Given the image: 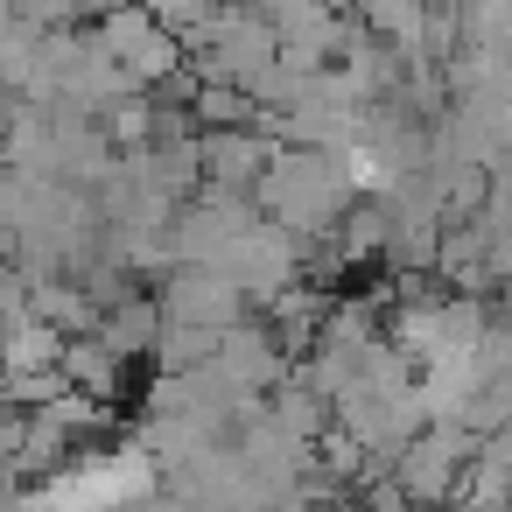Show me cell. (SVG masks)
<instances>
[{
    "label": "cell",
    "instance_id": "obj_1",
    "mask_svg": "<svg viewBox=\"0 0 512 512\" xmlns=\"http://www.w3.org/2000/svg\"><path fill=\"white\" fill-rule=\"evenodd\" d=\"M253 197H260V218L302 232L309 246L330 239V232L358 211V183H351L344 155H323V148H281Z\"/></svg>",
    "mask_w": 512,
    "mask_h": 512
},
{
    "label": "cell",
    "instance_id": "obj_2",
    "mask_svg": "<svg viewBox=\"0 0 512 512\" xmlns=\"http://www.w3.org/2000/svg\"><path fill=\"white\" fill-rule=\"evenodd\" d=\"M484 456V435H470L463 421H435V428H421L407 449H400V463H393V477H400V491L414 498V505H456V484H463V470Z\"/></svg>",
    "mask_w": 512,
    "mask_h": 512
},
{
    "label": "cell",
    "instance_id": "obj_3",
    "mask_svg": "<svg viewBox=\"0 0 512 512\" xmlns=\"http://www.w3.org/2000/svg\"><path fill=\"white\" fill-rule=\"evenodd\" d=\"M155 302H162V316H169V323L218 330V337L260 316V309H253V295H246L232 274H218V267H169V274L155 281Z\"/></svg>",
    "mask_w": 512,
    "mask_h": 512
},
{
    "label": "cell",
    "instance_id": "obj_4",
    "mask_svg": "<svg viewBox=\"0 0 512 512\" xmlns=\"http://www.w3.org/2000/svg\"><path fill=\"white\" fill-rule=\"evenodd\" d=\"M428 0H351V22L365 29V36H379L386 50H400V57H421L428 50Z\"/></svg>",
    "mask_w": 512,
    "mask_h": 512
},
{
    "label": "cell",
    "instance_id": "obj_5",
    "mask_svg": "<svg viewBox=\"0 0 512 512\" xmlns=\"http://www.w3.org/2000/svg\"><path fill=\"white\" fill-rule=\"evenodd\" d=\"M64 379H71V393H85V400L113 407V400L127 393V379H134V358H120L106 337H78V344H71V358H64Z\"/></svg>",
    "mask_w": 512,
    "mask_h": 512
},
{
    "label": "cell",
    "instance_id": "obj_6",
    "mask_svg": "<svg viewBox=\"0 0 512 512\" xmlns=\"http://www.w3.org/2000/svg\"><path fill=\"white\" fill-rule=\"evenodd\" d=\"M162 330H169V316H162L155 288H141L134 302H120V309L99 323V337H106L120 358H134V365H155V344H162Z\"/></svg>",
    "mask_w": 512,
    "mask_h": 512
},
{
    "label": "cell",
    "instance_id": "obj_7",
    "mask_svg": "<svg viewBox=\"0 0 512 512\" xmlns=\"http://www.w3.org/2000/svg\"><path fill=\"white\" fill-rule=\"evenodd\" d=\"M155 36H162V22L148 15V0H120V8H113L106 22H92V43H99V50H106L120 71H127V64H134V57H141Z\"/></svg>",
    "mask_w": 512,
    "mask_h": 512
},
{
    "label": "cell",
    "instance_id": "obj_8",
    "mask_svg": "<svg viewBox=\"0 0 512 512\" xmlns=\"http://www.w3.org/2000/svg\"><path fill=\"white\" fill-rule=\"evenodd\" d=\"M218 351H225V337H218V330L169 323V330H162V344H155V372H169V379H190V372L218 365Z\"/></svg>",
    "mask_w": 512,
    "mask_h": 512
},
{
    "label": "cell",
    "instance_id": "obj_9",
    "mask_svg": "<svg viewBox=\"0 0 512 512\" xmlns=\"http://www.w3.org/2000/svg\"><path fill=\"white\" fill-rule=\"evenodd\" d=\"M225 8H232V0H148V15H155L169 36H183V43H190V36H204Z\"/></svg>",
    "mask_w": 512,
    "mask_h": 512
},
{
    "label": "cell",
    "instance_id": "obj_10",
    "mask_svg": "<svg viewBox=\"0 0 512 512\" xmlns=\"http://www.w3.org/2000/svg\"><path fill=\"white\" fill-rule=\"evenodd\" d=\"M428 8H470V0H428Z\"/></svg>",
    "mask_w": 512,
    "mask_h": 512
}]
</instances>
